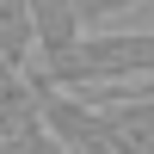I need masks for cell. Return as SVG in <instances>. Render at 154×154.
<instances>
[{"instance_id": "cell-1", "label": "cell", "mask_w": 154, "mask_h": 154, "mask_svg": "<svg viewBox=\"0 0 154 154\" xmlns=\"http://www.w3.org/2000/svg\"><path fill=\"white\" fill-rule=\"evenodd\" d=\"M37 86L62 93H111V86H148L154 80V31H86L74 49L37 62Z\"/></svg>"}, {"instance_id": "cell-2", "label": "cell", "mask_w": 154, "mask_h": 154, "mask_svg": "<svg viewBox=\"0 0 154 154\" xmlns=\"http://www.w3.org/2000/svg\"><path fill=\"white\" fill-rule=\"evenodd\" d=\"M37 117H43V136L62 154H111V123H105L99 99L62 93V86H37Z\"/></svg>"}, {"instance_id": "cell-3", "label": "cell", "mask_w": 154, "mask_h": 154, "mask_svg": "<svg viewBox=\"0 0 154 154\" xmlns=\"http://www.w3.org/2000/svg\"><path fill=\"white\" fill-rule=\"evenodd\" d=\"M105 105L111 123V154H154V99L136 86H111V93H86Z\"/></svg>"}, {"instance_id": "cell-4", "label": "cell", "mask_w": 154, "mask_h": 154, "mask_svg": "<svg viewBox=\"0 0 154 154\" xmlns=\"http://www.w3.org/2000/svg\"><path fill=\"white\" fill-rule=\"evenodd\" d=\"M25 6H31V31H37V62L62 56V49H74V43L86 37L74 0H25Z\"/></svg>"}, {"instance_id": "cell-5", "label": "cell", "mask_w": 154, "mask_h": 154, "mask_svg": "<svg viewBox=\"0 0 154 154\" xmlns=\"http://www.w3.org/2000/svg\"><path fill=\"white\" fill-rule=\"evenodd\" d=\"M0 62L6 74H37V31H31V6L25 0H0Z\"/></svg>"}, {"instance_id": "cell-6", "label": "cell", "mask_w": 154, "mask_h": 154, "mask_svg": "<svg viewBox=\"0 0 154 154\" xmlns=\"http://www.w3.org/2000/svg\"><path fill=\"white\" fill-rule=\"evenodd\" d=\"M74 6H80V25H86V31H105L111 19H123V12L148 6V0H74Z\"/></svg>"}, {"instance_id": "cell-7", "label": "cell", "mask_w": 154, "mask_h": 154, "mask_svg": "<svg viewBox=\"0 0 154 154\" xmlns=\"http://www.w3.org/2000/svg\"><path fill=\"white\" fill-rule=\"evenodd\" d=\"M31 154H62V148L49 142V136H37V142H31Z\"/></svg>"}, {"instance_id": "cell-8", "label": "cell", "mask_w": 154, "mask_h": 154, "mask_svg": "<svg viewBox=\"0 0 154 154\" xmlns=\"http://www.w3.org/2000/svg\"><path fill=\"white\" fill-rule=\"evenodd\" d=\"M136 93H148V99H154V80H148V86H136Z\"/></svg>"}, {"instance_id": "cell-9", "label": "cell", "mask_w": 154, "mask_h": 154, "mask_svg": "<svg viewBox=\"0 0 154 154\" xmlns=\"http://www.w3.org/2000/svg\"><path fill=\"white\" fill-rule=\"evenodd\" d=\"M0 74H6V62H0Z\"/></svg>"}]
</instances>
